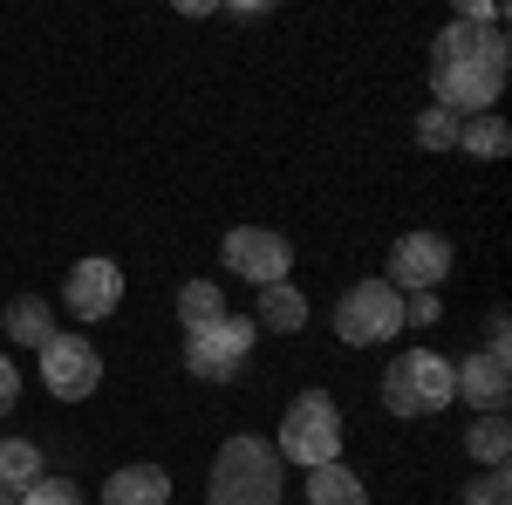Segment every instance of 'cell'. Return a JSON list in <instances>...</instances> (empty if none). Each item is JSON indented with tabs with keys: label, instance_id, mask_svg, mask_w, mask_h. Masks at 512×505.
<instances>
[{
	"label": "cell",
	"instance_id": "1",
	"mask_svg": "<svg viewBox=\"0 0 512 505\" xmlns=\"http://www.w3.org/2000/svg\"><path fill=\"white\" fill-rule=\"evenodd\" d=\"M506 69H512L506 28H465V21H451L431 41V103L451 110V117H485L499 103V89H506Z\"/></svg>",
	"mask_w": 512,
	"mask_h": 505
},
{
	"label": "cell",
	"instance_id": "2",
	"mask_svg": "<svg viewBox=\"0 0 512 505\" xmlns=\"http://www.w3.org/2000/svg\"><path fill=\"white\" fill-rule=\"evenodd\" d=\"M205 505H280V458L267 437H253V430H239L219 444V458H212V492Z\"/></svg>",
	"mask_w": 512,
	"mask_h": 505
},
{
	"label": "cell",
	"instance_id": "3",
	"mask_svg": "<svg viewBox=\"0 0 512 505\" xmlns=\"http://www.w3.org/2000/svg\"><path fill=\"white\" fill-rule=\"evenodd\" d=\"M274 458L280 465H301V471H321L342 458V410L328 389H301L287 403V417L274 430Z\"/></svg>",
	"mask_w": 512,
	"mask_h": 505
},
{
	"label": "cell",
	"instance_id": "4",
	"mask_svg": "<svg viewBox=\"0 0 512 505\" xmlns=\"http://www.w3.org/2000/svg\"><path fill=\"white\" fill-rule=\"evenodd\" d=\"M451 403H458V389H451V362L437 349H403L383 369V410L390 417H437Z\"/></svg>",
	"mask_w": 512,
	"mask_h": 505
},
{
	"label": "cell",
	"instance_id": "5",
	"mask_svg": "<svg viewBox=\"0 0 512 505\" xmlns=\"http://www.w3.org/2000/svg\"><path fill=\"white\" fill-rule=\"evenodd\" d=\"M253 314H219L205 328H185V369L198 383H239L246 355H253Z\"/></svg>",
	"mask_w": 512,
	"mask_h": 505
},
{
	"label": "cell",
	"instance_id": "6",
	"mask_svg": "<svg viewBox=\"0 0 512 505\" xmlns=\"http://www.w3.org/2000/svg\"><path fill=\"white\" fill-rule=\"evenodd\" d=\"M396 328H403V294H396L383 273L362 280V287H349V294L335 301V335H342L349 349H376V342H390Z\"/></svg>",
	"mask_w": 512,
	"mask_h": 505
},
{
	"label": "cell",
	"instance_id": "7",
	"mask_svg": "<svg viewBox=\"0 0 512 505\" xmlns=\"http://www.w3.org/2000/svg\"><path fill=\"white\" fill-rule=\"evenodd\" d=\"M219 260H226V273H239L260 294V287H274V280L294 273V246H287V233H267V226H233L226 246H219Z\"/></svg>",
	"mask_w": 512,
	"mask_h": 505
},
{
	"label": "cell",
	"instance_id": "8",
	"mask_svg": "<svg viewBox=\"0 0 512 505\" xmlns=\"http://www.w3.org/2000/svg\"><path fill=\"white\" fill-rule=\"evenodd\" d=\"M444 273H451V239H444V233H403L390 246L383 280H390L396 294H437Z\"/></svg>",
	"mask_w": 512,
	"mask_h": 505
},
{
	"label": "cell",
	"instance_id": "9",
	"mask_svg": "<svg viewBox=\"0 0 512 505\" xmlns=\"http://www.w3.org/2000/svg\"><path fill=\"white\" fill-rule=\"evenodd\" d=\"M41 383H48V396H62V403H82V396H96V383H103V355L89 349V335H55L41 349Z\"/></svg>",
	"mask_w": 512,
	"mask_h": 505
},
{
	"label": "cell",
	"instance_id": "10",
	"mask_svg": "<svg viewBox=\"0 0 512 505\" xmlns=\"http://www.w3.org/2000/svg\"><path fill=\"white\" fill-rule=\"evenodd\" d=\"M62 301H69V314L76 321H103V314L123 308V267L117 260H76V267L62 273Z\"/></svg>",
	"mask_w": 512,
	"mask_h": 505
},
{
	"label": "cell",
	"instance_id": "11",
	"mask_svg": "<svg viewBox=\"0 0 512 505\" xmlns=\"http://www.w3.org/2000/svg\"><path fill=\"white\" fill-rule=\"evenodd\" d=\"M451 389H458V403H472V410H506V396H512V362L506 349H478L465 355V362H451Z\"/></svg>",
	"mask_w": 512,
	"mask_h": 505
},
{
	"label": "cell",
	"instance_id": "12",
	"mask_svg": "<svg viewBox=\"0 0 512 505\" xmlns=\"http://www.w3.org/2000/svg\"><path fill=\"white\" fill-rule=\"evenodd\" d=\"M103 505H171V471L164 465H123L103 478Z\"/></svg>",
	"mask_w": 512,
	"mask_h": 505
},
{
	"label": "cell",
	"instance_id": "13",
	"mask_svg": "<svg viewBox=\"0 0 512 505\" xmlns=\"http://www.w3.org/2000/svg\"><path fill=\"white\" fill-rule=\"evenodd\" d=\"M0 335L41 355L55 335H62V328H55V314H48V301H41V294H21V301H7V314H0Z\"/></svg>",
	"mask_w": 512,
	"mask_h": 505
},
{
	"label": "cell",
	"instance_id": "14",
	"mask_svg": "<svg viewBox=\"0 0 512 505\" xmlns=\"http://www.w3.org/2000/svg\"><path fill=\"white\" fill-rule=\"evenodd\" d=\"M253 328H274V335H294V328H308V294L301 287H260V308H253Z\"/></svg>",
	"mask_w": 512,
	"mask_h": 505
},
{
	"label": "cell",
	"instance_id": "15",
	"mask_svg": "<svg viewBox=\"0 0 512 505\" xmlns=\"http://www.w3.org/2000/svg\"><path fill=\"white\" fill-rule=\"evenodd\" d=\"M308 505H369L362 471H349L342 458H335V465H321V471H308Z\"/></svg>",
	"mask_w": 512,
	"mask_h": 505
},
{
	"label": "cell",
	"instance_id": "16",
	"mask_svg": "<svg viewBox=\"0 0 512 505\" xmlns=\"http://www.w3.org/2000/svg\"><path fill=\"white\" fill-rule=\"evenodd\" d=\"M41 444L35 437H0V492H28L41 478Z\"/></svg>",
	"mask_w": 512,
	"mask_h": 505
},
{
	"label": "cell",
	"instance_id": "17",
	"mask_svg": "<svg viewBox=\"0 0 512 505\" xmlns=\"http://www.w3.org/2000/svg\"><path fill=\"white\" fill-rule=\"evenodd\" d=\"M458 151H465V157H506L512 151V123L499 117V110L465 117V123H458Z\"/></svg>",
	"mask_w": 512,
	"mask_h": 505
},
{
	"label": "cell",
	"instance_id": "18",
	"mask_svg": "<svg viewBox=\"0 0 512 505\" xmlns=\"http://www.w3.org/2000/svg\"><path fill=\"white\" fill-rule=\"evenodd\" d=\"M465 451H472V458H478L485 471H492V465H506V451H512V424H506V410L478 417V424L465 430Z\"/></svg>",
	"mask_w": 512,
	"mask_h": 505
},
{
	"label": "cell",
	"instance_id": "19",
	"mask_svg": "<svg viewBox=\"0 0 512 505\" xmlns=\"http://www.w3.org/2000/svg\"><path fill=\"white\" fill-rule=\"evenodd\" d=\"M219 314H226V294H219L212 280L178 287V321H185V328H205V321H219Z\"/></svg>",
	"mask_w": 512,
	"mask_h": 505
},
{
	"label": "cell",
	"instance_id": "20",
	"mask_svg": "<svg viewBox=\"0 0 512 505\" xmlns=\"http://www.w3.org/2000/svg\"><path fill=\"white\" fill-rule=\"evenodd\" d=\"M458 123L465 117H451V110H417V144H424V151H458Z\"/></svg>",
	"mask_w": 512,
	"mask_h": 505
},
{
	"label": "cell",
	"instance_id": "21",
	"mask_svg": "<svg viewBox=\"0 0 512 505\" xmlns=\"http://www.w3.org/2000/svg\"><path fill=\"white\" fill-rule=\"evenodd\" d=\"M465 505H512V478H506V465L478 471L472 485H465Z\"/></svg>",
	"mask_w": 512,
	"mask_h": 505
},
{
	"label": "cell",
	"instance_id": "22",
	"mask_svg": "<svg viewBox=\"0 0 512 505\" xmlns=\"http://www.w3.org/2000/svg\"><path fill=\"white\" fill-rule=\"evenodd\" d=\"M14 505H82V492L69 485V478H48V471H41V478H35V485H28Z\"/></svg>",
	"mask_w": 512,
	"mask_h": 505
},
{
	"label": "cell",
	"instance_id": "23",
	"mask_svg": "<svg viewBox=\"0 0 512 505\" xmlns=\"http://www.w3.org/2000/svg\"><path fill=\"white\" fill-rule=\"evenodd\" d=\"M437 308H444L437 294H403V328H431Z\"/></svg>",
	"mask_w": 512,
	"mask_h": 505
},
{
	"label": "cell",
	"instance_id": "24",
	"mask_svg": "<svg viewBox=\"0 0 512 505\" xmlns=\"http://www.w3.org/2000/svg\"><path fill=\"white\" fill-rule=\"evenodd\" d=\"M14 403H21V369H14V362L0 355V417H7Z\"/></svg>",
	"mask_w": 512,
	"mask_h": 505
},
{
	"label": "cell",
	"instance_id": "25",
	"mask_svg": "<svg viewBox=\"0 0 512 505\" xmlns=\"http://www.w3.org/2000/svg\"><path fill=\"white\" fill-rule=\"evenodd\" d=\"M512 342V321H506V308H492V321H485V349H506Z\"/></svg>",
	"mask_w": 512,
	"mask_h": 505
},
{
	"label": "cell",
	"instance_id": "26",
	"mask_svg": "<svg viewBox=\"0 0 512 505\" xmlns=\"http://www.w3.org/2000/svg\"><path fill=\"white\" fill-rule=\"evenodd\" d=\"M233 21H267V0H239V7H226Z\"/></svg>",
	"mask_w": 512,
	"mask_h": 505
},
{
	"label": "cell",
	"instance_id": "27",
	"mask_svg": "<svg viewBox=\"0 0 512 505\" xmlns=\"http://www.w3.org/2000/svg\"><path fill=\"white\" fill-rule=\"evenodd\" d=\"M0 505H14V492H0Z\"/></svg>",
	"mask_w": 512,
	"mask_h": 505
}]
</instances>
